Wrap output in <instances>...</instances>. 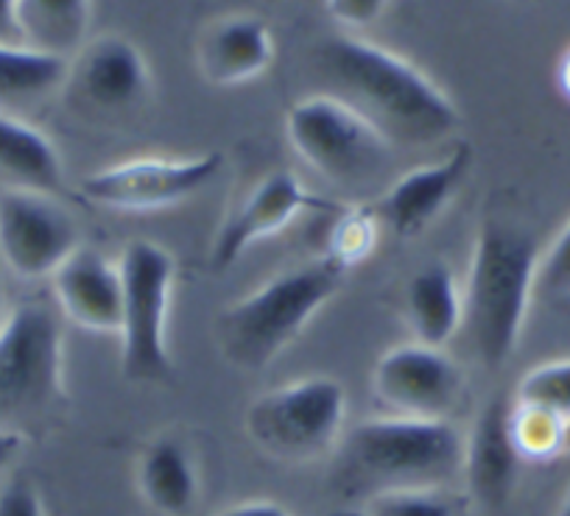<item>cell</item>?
Returning <instances> with one entry per match:
<instances>
[{
	"label": "cell",
	"instance_id": "cell-19",
	"mask_svg": "<svg viewBox=\"0 0 570 516\" xmlns=\"http://www.w3.org/2000/svg\"><path fill=\"white\" fill-rule=\"evenodd\" d=\"M0 188L59 196L65 170L53 142L35 126L0 112Z\"/></svg>",
	"mask_w": 570,
	"mask_h": 516
},
{
	"label": "cell",
	"instance_id": "cell-11",
	"mask_svg": "<svg viewBox=\"0 0 570 516\" xmlns=\"http://www.w3.org/2000/svg\"><path fill=\"white\" fill-rule=\"evenodd\" d=\"M79 246V227L57 196L0 190V260L14 277H53Z\"/></svg>",
	"mask_w": 570,
	"mask_h": 516
},
{
	"label": "cell",
	"instance_id": "cell-27",
	"mask_svg": "<svg viewBox=\"0 0 570 516\" xmlns=\"http://www.w3.org/2000/svg\"><path fill=\"white\" fill-rule=\"evenodd\" d=\"M537 290L546 296H570V221L559 229L546 255H540L534 294Z\"/></svg>",
	"mask_w": 570,
	"mask_h": 516
},
{
	"label": "cell",
	"instance_id": "cell-3",
	"mask_svg": "<svg viewBox=\"0 0 570 516\" xmlns=\"http://www.w3.org/2000/svg\"><path fill=\"white\" fill-rule=\"evenodd\" d=\"M537 262L540 251L525 229L503 218H484L462 288V327L456 335L484 369H501L518 349L534 296Z\"/></svg>",
	"mask_w": 570,
	"mask_h": 516
},
{
	"label": "cell",
	"instance_id": "cell-35",
	"mask_svg": "<svg viewBox=\"0 0 570 516\" xmlns=\"http://www.w3.org/2000/svg\"><path fill=\"white\" fill-rule=\"evenodd\" d=\"M7 321V296H3V279H0V324Z\"/></svg>",
	"mask_w": 570,
	"mask_h": 516
},
{
	"label": "cell",
	"instance_id": "cell-34",
	"mask_svg": "<svg viewBox=\"0 0 570 516\" xmlns=\"http://www.w3.org/2000/svg\"><path fill=\"white\" fill-rule=\"evenodd\" d=\"M327 516H370L366 510H358V508H342V510H333V514Z\"/></svg>",
	"mask_w": 570,
	"mask_h": 516
},
{
	"label": "cell",
	"instance_id": "cell-25",
	"mask_svg": "<svg viewBox=\"0 0 570 516\" xmlns=\"http://www.w3.org/2000/svg\"><path fill=\"white\" fill-rule=\"evenodd\" d=\"M370 516H464V503L448 488H403L366 499Z\"/></svg>",
	"mask_w": 570,
	"mask_h": 516
},
{
	"label": "cell",
	"instance_id": "cell-20",
	"mask_svg": "<svg viewBox=\"0 0 570 516\" xmlns=\"http://www.w3.org/2000/svg\"><path fill=\"white\" fill-rule=\"evenodd\" d=\"M137 488L163 516H188L199 499V475L188 447L174 436H160L137 460Z\"/></svg>",
	"mask_w": 570,
	"mask_h": 516
},
{
	"label": "cell",
	"instance_id": "cell-23",
	"mask_svg": "<svg viewBox=\"0 0 570 516\" xmlns=\"http://www.w3.org/2000/svg\"><path fill=\"white\" fill-rule=\"evenodd\" d=\"M564 416L537 405L514 403L509 410V433L523 460H551L564 453Z\"/></svg>",
	"mask_w": 570,
	"mask_h": 516
},
{
	"label": "cell",
	"instance_id": "cell-37",
	"mask_svg": "<svg viewBox=\"0 0 570 516\" xmlns=\"http://www.w3.org/2000/svg\"><path fill=\"white\" fill-rule=\"evenodd\" d=\"M564 453H570V419L564 421Z\"/></svg>",
	"mask_w": 570,
	"mask_h": 516
},
{
	"label": "cell",
	"instance_id": "cell-1",
	"mask_svg": "<svg viewBox=\"0 0 570 516\" xmlns=\"http://www.w3.org/2000/svg\"><path fill=\"white\" fill-rule=\"evenodd\" d=\"M322 92L353 109L392 148H428L462 126L456 103L420 68L355 37H331L311 53Z\"/></svg>",
	"mask_w": 570,
	"mask_h": 516
},
{
	"label": "cell",
	"instance_id": "cell-29",
	"mask_svg": "<svg viewBox=\"0 0 570 516\" xmlns=\"http://www.w3.org/2000/svg\"><path fill=\"white\" fill-rule=\"evenodd\" d=\"M389 0H327V12L344 29H366L383 14Z\"/></svg>",
	"mask_w": 570,
	"mask_h": 516
},
{
	"label": "cell",
	"instance_id": "cell-2",
	"mask_svg": "<svg viewBox=\"0 0 570 516\" xmlns=\"http://www.w3.org/2000/svg\"><path fill=\"white\" fill-rule=\"evenodd\" d=\"M464 436L451 419L377 416L358 421L336 447L331 483L342 497L403 488H445L462 477Z\"/></svg>",
	"mask_w": 570,
	"mask_h": 516
},
{
	"label": "cell",
	"instance_id": "cell-31",
	"mask_svg": "<svg viewBox=\"0 0 570 516\" xmlns=\"http://www.w3.org/2000/svg\"><path fill=\"white\" fill-rule=\"evenodd\" d=\"M0 42L20 46L18 42V0H0Z\"/></svg>",
	"mask_w": 570,
	"mask_h": 516
},
{
	"label": "cell",
	"instance_id": "cell-7",
	"mask_svg": "<svg viewBox=\"0 0 570 516\" xmlns=\"http://www.w3.org/2000/svg\"><path fill=\"white\" fill-rule=\"evenodd\" d=\"M347 419V394L333 377H308L272 388L246 408V436L263 455L283 464H308L338 447Z\"/></svg>",
	"mask_w": 570,
	"mask_h": 516
},
{
	"label": "cell",
	"instance_id": "cell-30",
	"mask_svg": "<svg viewBox=\"0 0 570 516\" xmlns=\"http://www.w3.org/2000/svg\"><path fill=\"white\" fill-rule=\"evenodd\" d=\"M216 516H292L283 505L268 503V499H252V503L229 505V508L218 510Z\"/></svg>",
	"mask_w": 570,
	"mask_h": 516
},
{
	"label": "cell",
	"instance_id": "cell-10",
	"mask_svg": "<svg viewBox=\"0 0 570 516\" xmlns=\"http://www.w3.org/2000/svg\"><path fill=\"white\" fill-rule=\"evenodd\" d=\"M222 153L194 159H129L81 179V196L118 212H155L202 194L222 170Z\"/></svg>",
	"mask_w": 570,
	"mask_h": 516
},
{
	"label": "cell",
	"instance_id": "cell-6",
	"mask_svg": "<svg viewBox=\"0 0 570 516\" xmlns=\"http://www.w3.org/2000/svg\"><path fill=\"white\" fill-rule=\"evenodd\" d=\"M124 285L120 310V375L135 386H163L174 377L168 353V307L174 257L151 240H131L118 260Z\"/></svg>",
	"mask_w": 570,
	"mask_h": 516
},
{
	"label": "cell",
	"instance_id": "cell-16",
	"mask_svg": "<svg viewBox=\"0 0 570 516\" xmlns=\"http://www.w3.org/2000/svg\"><path fill=\"white\" fill-rule=\"evenodd\" d=\"M57 305L76 327L87 333H118L124 310V285L118 266L101 251L79 246L51 277Z\"/></svg>",
	"mask_w": 570,
	"mask_h": 516
},
{
	"label": "cell",
	"instance_id": "cell-13",
	"mask_svg": "<svg viewBox=\"0 0 570 516\" xmlns=\"http://www.w3.org/2000/svg\"><path fill=\"white\" fill-rule=\"evenodd\" d=\"M311 210H333L331 201L320 199L294 177L292 170H274L252 188V194L229 212L210 246V268L227 271L261 240L285 229L294 218Z\"/></svg>",
	"mask_w": 570,
	"mask_h": 516
},
{
	"label": "cell",
	"instance_id": "cell-9",
	"mask_svg": "<svg viewBox=\"0 0 570 516\" xmlns=\"http://www.w3.org/2000/svg\"><path fill=\"white\" fill-rule=\"evenodd\" d=\"M65 98L81 118L112 123L135 118L151 92L149 64L124 37H98L87 42L65 76Z\"/></svg>",
	"mask_w": 570,
	"mask_h": 516
},
{
	"label": "cell",
	"instance_id": "cell-22",
	"mask_svg": "<svg viewBox=\"0 0 570 516\" xmlns=\"http://www.w3.org/2000/svg\"><path fill=\"white\" fill-rule=\"evenodd\" d=\"M65 76H68L65 59L0 42V107L51 96L65 85Z\"/></svg>",
	"mask_w": 570,
	"mask_h": 516
},
{
	"label": "cell",
	"instance_id": "cell-28",
	"mask_svg": "<svg viewBox=\"0 0 570 516\" xmlns=\"http://www.w3.org/2000/svg\"><path fill=\"white\" fill-rule=\"evenodd\" d=\"M0 516H46L40 492L29 477H12L0 486Z\"/></svg>",
	"mask_w": 570,
	"mask_h": 516
},
{
	"label": "cell",
	"instance_id": "cell-33",
	"mask_svg": "<svg viewBox=\"0 0 570 516\" xmlns=\"http://www.w3.org/2000/svg\"><path fill=\"white\" fill-rule=\"evenodd\" d=\"M557 85L559 92L570 101V51L559 59V68H557Z\"/></svg>",
	"mask_w": 570,
	"mask_h": 516
},
{
	"label": "cell",
	"instance_id": "cell-8",
	"mask_svg": "<svg viewBox=\"0 0 570 516\" xmlns=\"http://www.w3.org/2000/svg\"><path fill=\"white\" fill-rule=\"evenodd\" d=\"M285 137L314 173L344 190L375 185L386 173L394 151L353 109L325 92L288 109Z\"/></svg>",
	"mask_w": 570,
	"mask_h": 516
},
{
	"label": "cell",
	"instance_id": "cell-17",
	"mask_svg": "<svg viewBox=\"0 0 570 516\" xmlns=\"http://www.w3.org/2000/svg\"><path fill=\"white\" fill-rule=\"evenodd\" d=\"M274 59V40L261 18H227L205 31L196 51L202 79L213 87H235L266 73Z\"/></svg>",
	"mask_w": 570,
	"mask_h": 516
},
{
	"label": "cell",
	"instance_id": "cell-15",
	"mask_svg": "<svg viewBox=\"0 0 570 516\" xmlns=\"http://www.w3.org/2000/svg\"><path fill=\"white\" fill-rule=\"evenodd\" d=\"M509 410L512 403L507 397H492L479 410L473 430L464 438L462 477L468 483V494L473 503L490 510L503 508L512 499L523 464L509 433Z\"/></svg>",
	"mask_w": 570,
	"mask_h": 516
},
{
	"label": "cell",
	"instance_id": "cell-18",
	"mask_svg": "<svg viewBox=\"0 0 570 516\" xmlns=\"http://www.w3.org/2000/svg\"><path fill=\"white\" fill-rule=\"evenodd\" d=\"M405 324L414 344L442 349L462 327V288L445 262H428L405 285Z\"/></svg>",
	"mask_w": 570,
	"mask_h": 516
},
{
	"label": "cell",
	"instance_id": "cell-4",
	"mask_svg": "<svg viewBox=\"0 0 570 516\" xmlns=\"http://www.w3.org/2000/svg\"><path fill=\"white\" fill-rule=\"evenodd\" d=\"M342 282L344 271L327 257L277 274L218 312V353L240 371L266 369L338 294Z\"/></svg>",
	"mask_w": 570,
	"mask_h": 516
},
{
	"label": "cell",
	"instance_id": "cell-5",
	"mask_svg": "<svg viewBox=\"0 0 570 516\" xmlns=\"http://www.w3.org/2000/svg\"><path fill=\"white\" fill-rule=\"evenodd\" d=\"M62 405V324L48 305L23 301L0 324V430L29 436Z\"/></svg>",
	"mask_w": 570,
	"mask_h": 516
},
{
	"label": "cell",
	"instance_id": "cell-12",
	"mask_svg": "<svg viewBox=\"0 0 570 516\" xmlns=\"http://www.w3.org/2000/svg\"><path fill=\"white\" fill-rule=\"evenodd\" d=\"M372 394L392 416L448 419L464 399V375L442 349L405 344L377 360Z\"/></svg>",
	"mask_w": 570,
	"mask_h": 516
},
{
	"label": "cell",
	"instance_id": "cell-32",
	"mask_svg": "<svg viewBox=\"0 0 570 516\" xmlns=\"http://www.w3.org/2000/svg\"><path fill=\"white\" fill-rule=\"evenodd\" d=\"M23 447H26V436H20V433L0 430V472H7L9 466L18 460V455L23 453Z\"/></svg>",
	"mask_w": 570,
	"mask_h": 516
},
{
	"label": "cell",
	"instance_id": "cell-26",
	"mask_svg": "<svg viewBox=\"0 0 570 516\" xmlns=\"http://www.w3.org/2000/svg\"><path fill=\"white\" fill-rule=\"evenodd\" d=\"M514 403L537 405V408L553 410V414L570 419V358L531 369L518 383Z\"/></svg>",
	"mask_w": 570,
	"mask_h": 516
},
{
	"label": "cell",
	"instance_id": "cell-36",
	"mask_svg": "<svg viewBox=\"0 0 570 516\" xmlns=\"http://www.w3.org/2000/svg\"><path fill=\"white\" fill-rule=\"evenodd\" d=\"M559 516H570V488L562 499V508H559Z\"/></svg>",
	"mask_w": 570,
	"mask_h": 516
},
{
	"label": "cell",
	"instance_id": "cell-14",
	"mask_svg": "<svg viewBox=\"0 0 570 516\" xmlns=\"http://www.w3.org/2000/svg\"><path fill=\"white\" fill-rule=\"evenodd\" d=\"M470 165H473V151L468 142H462L442 162L422 165L394 179L377 196L372 212L394 238H416L445 212V207L468 179Z\"/></svg>",
	"mask_w": 570,
	"mask_h": 516
},
{
	"label": "cell",
	"instance_id": "cell-21",
	"mask_svg": "<svg viewBox=\"0 0 570 516\" xmlns=\"http://www.w3.org/2000/svg\"><path fill=\"white\" fill-rule=\"evenodd\" d=\"M90 14V0H18V42L70 62L85 48Z\"/></svg>",
	"mask_w": 570,
	"mask_h": 516
},
{
	"label": "cell",
	"instance_id": "cell-24",
	"mask_svg": "<svg viewBox=\"0 0 570 516\" xmlns=\"http://www.w3.org/2000/svg\"><path fill=\"white\" fill-rule=\"evenodd\" d=\"M377 227H381V221L372 212V205L342 207L336 221H333L331 235H327V251L322 257L336 262L347 274L350 268L361 266L375 251Z\"/></svg>",
	"mask_w": 570,
	"mask_h": 516
}]
</instances>
